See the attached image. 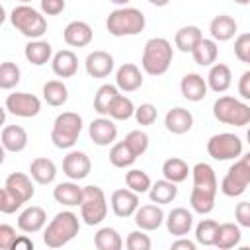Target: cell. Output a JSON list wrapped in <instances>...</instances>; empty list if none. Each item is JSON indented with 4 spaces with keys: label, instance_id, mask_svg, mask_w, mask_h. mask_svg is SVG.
Here are the masks:
<instances>
[{
    "label": "cell",
    "instance_id": "52",
    "mask_svg": "<svg viewBox=\"0 0 250 250\" xmlns=\"http://www.w3.org/2000/svg\"><path fill=\"white\" fill-rule=\"evenodd\" d=\"M238 94L244 100H250V70L242 72V76L238 78Z\"/></svg>",
    "mask_w": 250,
    "mask_h": 250
},
{
    "label": "cell",
    "instance_id": "35",
    "mask_svg": "<svg viewBox=\"0 0 250 250\" xmlns=\"http://www.w3.org/2000/svg\"><path fill=\"white\" fill-rule=\"evenodd\" d=\"M189 172H191V168L188 166V162L182 160V158H178V156H172V158L164 160V164H162L164 178L170 180V182H174V184L186 182L188 176H189Z\"/></svg>",
    "mask_w": 250,
    "mask_h": 250
},
{
    "label": "cell",
    "instance_id": "1",
    "mask_svg": "<svg viewBox=\"0 0 250 250\" xmlns=\"http://www.w3.org/2000/svg\"><path fill=\"white\" fill-rule=\"evenodd\" d=\"M191 176H193V189L189 195V205L195 213L209 215L215 207V197L219 189L215 170L207 162H197L191 168Z\"/></svg>",
    "mask_w": 250,
    "mask_h": 250
},
{
    "label": "cell",
    "instance_id": "49",
    "mask_svg": "<svg viewBox=\"0 0 250 250\" xmlns=\"http://www.w3.org/2000/svg\"><path fill=\"white\" fill-rule=\"evenodd\" d=\"M16 229L10 225H0V248L2 250H12L14 242H16Z\"/></svg>",
    "mask_w": 250,
    "mask_h": 250
},
{
    "label": "cell",
    "instance_id": "53",
    "mask_svg": "<svg viewBox=\"0 0 250 250\" xmlns=\"http://www.w3.org/2000/svg\"><path fill=\"white\" fill-rule=\"evenodd\" d=\"M178 248H184V250H195V242L189 240V238L178 236V240L172 242V250H178Z\"/></svg>",
    "mask_w": 250,
    "mask_h": 250
},
{
    "label": "cell",
    "instance_id": "24",
    "mask_svg": "<svg viewBox=\"0 0 250 250\" xmlns=\"http://www.w3.org/2000/svg\"><path fill=\"white\" fill-rule=\"evenodd\" d=\"M31 180L33 178L27 176V174H23V172H12V174H8L4 186L10 191H14L23 203H27L35 195V188H33V182Z\"/></svg>",
    "mask_w": 250,
    "mask_h": 250
},
{
    "label": "cell",
    "instance_id": "46",
    "mask_svg": "<svg viewBox=\"0 0 250 250\" xmlns=\"http://www.w3.org/2000/svg\"><path fill=\"white\" fill-rule=\"evenodd\" d=\"M146 230L139 229V230H133L127 234V240H125V246L129 250H150L152 242L148 238V234H145Z\"/></svg>",
    "mask_w": 250,
    "mask_h": 250
},
{
    "label": "cell",
    "instance_id": "2",
    "mask_svg": "<svg viewBox=\"0 0 250 250\" xmlns=\"http://www.w3.org/2000/svg\"><path fill=\"white\" fill-rule=\"evenodd\" d=\"M172 59H174L172 43L164 37H150L145 43L141 66L150 76H162L170 68Z\"/></svg>",
    "mask_w": 250,
    "mask_h": 250
},
{
    "label": "cell",
    "instance_id": "21",
    "mask_svg": "<svg viewBox=\"0 0 250 250\" xmlns=\"http://www.w3.org/2000/svg\"><path fill=\"white\" fill-rule=\"evenodd\" d=\"M115 84L121 92H135L143 86V74L141 68L133 62H125L115 72Z\"/></svg>",
    "mask_w": 250,
    "mask_h": 250
},
{
    "label": "cell",
    "instance_id": "41",
    "mask_svg": "<svg viewBox=\"0 0 250 250\" xmlns=\"http://www.w3.org/2000/svg\"><path fill=\"white\" fill-rule=\"evenodd\" d=\"M217 230H219V223L213 219H201L195 227V242L203 244V246H215V238H217Z\"/></svg>",
    "mask_w": 250,
    "mask_h": 250
},
{
    "label": "cell",
    "instance_id": "5",
    "mask_svg": "<svg viewBox=\"0 0 250 250\" xmlns=\"http://www.w3.org/2000/svg\"><path fill=\"white\" fill-rule=\"evenodd\" d=\"M12 25L29 39H39L47 31V20L29 4H20L10 12Z\"/></svg>",
    "mask_w": 250,
    "mask_h": 250
},
{
    "label": "cell",
    "instance_id": "37",
    "mask_svg": "<svg viewBox=\"0 0 250 250\" xmlns=\"http://www.w3.org/2000/svg\"><path fill=\"white\" fill-rule=\"evenodd\" d=\"M94 246L98 250H121L123 248V238H121V234L115 229L102 227L94 234Z\"/></svg>",
    "mask_w": 250,
    "mask_h": 250
},
{
    "label": "cell",
    "instance_id": "39",
    "mask_svg": "<svg viewBox=\"0 0 250 250\" xmlns=\"http://www.w3.org/2000/svg\"><path fill=\"white\" fill-rule=\"evenodd\" d=\"M117 94H119L117 84H104V86H100L96 96H94V109L100 115H107L109 105H111V102L115 100Z\"/></svg>",
    "mask_w": 250,
    "mask_h": 250
},
{
    "label": "cell",
    "instance_id": "28",
    "mask_svg": "<svg viewBox=\"0 0 250 250\" xmlns=\"http://www.w3.org/2000/svg\"><path fill=\"white\" fill-rule=\"evenodd\" d=\"M82 195H84V188H80L78 184H74V180H72V182H61V184H57V188L53 189L55 201L61 203V205H66V207L80 205Z\"/></svg>",
    "mask_w": 250,
    "mask_h": 250
},
{
    "label": "cell",
    "instance_id": "8",
    "mask_svg": "<svg viewBox=\"0 0 250 250\" xmlns=\"http://www.w3.org/2000/svg\"><path fill=\"white\" fill-rule=\"evenodd\" d=\"M248 186H250V152H246L244 156L240 154L234 160V164L229 168V172L221 182V191L227 197H238L246 191Z\"/></svg>",
    "mask_w": 250,
    "mask_h": 250
},
{
    "label": "cell",
    "instance_id": "15",
    "mask_svg": "<svg viewBox=\"0 0 250 250\" xmlns=\"http://www.w3.org/2000/svg\"><path fill=\"white\" fill-rule=\"evenodd\" d=\"M135 225L143 230H156L166 219H164V211L158 203H146V205H139V209L135 211Z\"/></svg>",
    "mask_w": 250,
    "mask_h": 250
},
{
    "label": "cell",
    "instance_id": "12",
    "mask_svg": "<svg viewBox=\"0 0 250 250\" xmlns=\"http://www.w3.org/2000/svg\"><path fill=\"white\" fill-rule=\"evenodd\" d=\"M92 170V162L90 156L82 150H70L64 158H62V172L68 180L80 182L84 180Z\"/></svg>",
    "mask_w": 250,
    "mask_h": 250
},
{
    "label": "cell",
    "instance_id": "14",
    "mask_svg": "<svg viewBox=\"0 0 250 250\" xmlns=\"http://www.w3.org/2000/svg\"><path fill=\"white\" fill-rule=\"evenodd\" d=\"M109 203L117 217H133L135 211L139 209V193L129 188H121L111 193Z\"/></svg>",
    "mask_w": 250,
    "mask_h": 250
},
{
    "label": "cell",
    "instance_id": "18",
    "mask_svg": "<svg viewBox=\"0 0 250 250\" xmlns=\"http://www.w3.org/2000/svg\"><path fill=\"white\" fill-rule=\"evenodd\" d=\"M207 80L197 72H188L180 82V92L188 102H201L207 96Z\"/></svg>",
    "mask_w": 250,
    "mask_h": 250
},
{
    "label": "cell",
    "instance_id": "6",
    "mask_svg": "<svg viewBox=\"0 0 250 250\" xmlns=\"http://www.w3.org/2000/svg\"><path fill=\"white\" fill-rule=\"evenodd\" d=\"M82 133V117L74 111H62L55 117L51 129V141L57 148H70Z\"/></svg>",
    "mask_w": 250,
    "mask_h": 250
},
{
    "label": "cell",
    "instance_id": "43",
    "mask_svg": "<svg viewBox=\"0 0 250 250\" xmlns=\"http://www.w3.org/2000/svg\"><path fill=\"white\" fill-rule=\"evenodd\" d=\"M125 184H127L129 189H133L137 193H146L150 189V186H152L150 176L146 172L139 170V168H133V170H129L125 174Z\"/></svg>",
    "mask_w": 250,
    "mask_h": 250
},
{
    "label": "cell",
    "instance_id": "38",
    "mask_svg": "<svg viewBox=\"0 0 250 250\" xmlns=\"http://www.w3.org/2000/svg\"><path fill=\"white\" fill-rule=\"evenodd\" d=\"M137 158H139V156L129 148V145H127L125 141L115 143V145L111 146V150H109V162H111V166H115V168H129Z\"/></svg>",
    "mask_w": 250,
    "mask_h": 250
},
{
    "label": "cell",
    "instance_id": "55",
    "mask_svg": "<svg viewBox=\"0 0 250 250\" xmlns=\"http://www.w3.org/2000/svg\"><path fill=\"white\" fill-rule=\"evenodd\" d=\"M152 6H156V8H162V6H166L170 0H148Z\"/></svg>",
    "mask_w": 250,
    "mask_h": 250
},
{
    "label": "cell",
    "instance_id": "29",
    "mask_svg": "<svg viewBox=\"0 0 250 250\" xmlns=\"http://www.w3.org/2000/svg\"><path fill=\"white\" fill-rule=\"evenodd\" d=\"M23 55L25 59L35 64V66H43L47 64L51 59H53V47L49 41H43V39H31L25 49H23Z\"/></svg>",
    "mask_w": 250,
    "mask_h": 250
},
{
    "label": "cell",
    "instance_id": "17",
    "mask_svg": "<svg viewBox=\"0 0 250 250\" xmlns=\"http://www.w3.org/2000/svg\"><path fill=\"white\" fill-rule=\"evenodd\" d=\"M92 37H94L92 27L80 20L70 21L62 31V39L68 47H86L92 43Z\"/></svg>",
    "mask_w": 250,
    "mask_h": 250
},
{
    "label": "cell",
    "instance_id": "31",
    "mask_svg": "<svg viewBox=\"0 0 250 250\" xmlns=\"http://www.w3.org/2000/svg\"><path fill=\"white\" fill-rule=\"evenodd\" d=\"M240 225L236 223H221L219 230H217V238H215V246L219 250H229L240 244Z\"/></svg>",
    "mask_w": 250,
    "mask_h": 250
},
{
    "label": "cell",
    "instance_id": "58",
    "mask_svg": "<svg viewBox=\"0 0 250 250\" xmlns=\"http://www.w3.org/2000/svg\"><path fill=\"white\" fill-rule=\"evenodd\" d=\"M246 139H248V145H250V129L246 131Z\"/></svg>",
    "mask_w": 250,
    "mask_h": 250
},
{
    "label": "cell",
    "instance_id": "4",
    "mask_svg": "<svg viewBox=\"0 0 250 250\" xmlns=\"http://www.w3.org/2000/svg\"><path fill=\"white\" fill-rule=\"evenodd\" d=\"M145 25H146L145 14L137 8H127V6L113 10L105 20V27L113 37L137 35L145 29Z\"/></svg>",
    "mask_w": 250,
    "mask_h": 250
},
{
    "label": "cell",
    "instance_id": "32",
    "mask_svg": "<svg viewBox=\"0 0 250 250\" xmlns=\"http://www.w3.org/2000/svg\"><path fill=\"white\" fill-rule=\"evenodd\" d=\"M203 39V33L197 25H184L176 31L174 35V45L182 51V53H191L193 47Z\"/></svg>",
    "mask_w": 250,
    "mask_h": 250
},
{
    "label": "cell",
    "instance_id": "34",
    "mask_svg": "<svg viewBox=\"0 0 250 250\" xmlns=\"http://www.w3.org/2000/svg\"><path fill=\"white\" fill-rule=\"evenodd\" d=\"M176 195H178V188H176V184L170 182V180H166V178L154 182V184L150 186V189H148V197H150V201H152V203H158V205L172 203V201L176 199Z\"/></svg>",
    "mask_w": 250,
    "mask_h": 250
},
{
    "label": "cell",
    "instance_id": "13",
    "mask_svg": "<svg viewBox=\"0 0 250 250\" xmlns=\"http://www.w3.org/2000/svg\"><path fill=\"white\" fill-rule=\"evenodd\" d=\"M88 135L98 146H107L117 139V125L111 117H98L88 125Z\"/></svg>",
    "mask_w": 250,
    "mask_h": 250
},
{
    "label": "cell",
    "instance_id": "59",
    "mask_svg": "<svg viewBox=\"0 0 250 250\" xmlns=\"http://www.w3.org/2000/svg\"><path fill=\"white\" fill-rule=\"evenodd\" d=\"M18 2H21V4H29L31 0H18Z\"/></svg>",
    "mask_w": 250,
    "mask_h": 250
},
{
    "label": "cell",
    "instance_id": "50",
    "mask_svg": "<svg viewBox=\"0 0 250 250\" xmlns=\"http://www.w3.org/2000/svg\"><path fill=\"white\" fill-rule=\"evenodd\" d=\"M234 219L240 227L250 229V201H240L234 207Z\"/></svg>",
    "mask_w": 250,
    "mask_h": 250
},
{
    "label": "cell",
    "instance_id": "47",
    "mask_svg": "<svg viewBox=\"0 0 250 250\" xmlns=\"http://www.w3.org/2000/svg\"><path fill=\"white\" fill-rule=\"evenodd\" d=\"M156 117H158V109L152 104H141L135 109V119L139 125H152L156 121Z\"/></svg>",
    "mask_w": 250,
    "mask_h": 250
},
{
    "label": "cell",
    "instance_id": "23",
    "mask_svg": "<svg viewBox=\"0 0 250 250\" xmlns=\"http://www.w3.org/2000/svg\"><path fill=\"white\" fill-rule=\"evenodd\" d=\"M51 66L59 78H72L78 70V57L70 49L57 51L51 59Z\"/></svg>",
    "mask_w": 250,
    "mask_h": 250
},
{
    "label": "cell",
    "instance_id": "33",
    "mask_svg": "<svg viewBox=\"0 0 250 250\" xmlns=\"http://www.w3.org/2000/svg\"><path fill=\"white\" fill-rule=\"evenodd\" d=\"M217 55H219L217 41L215 39H205V37L191 51V57H193L195 64H199V66H213V62L217 61Z\"/></svg>",
    "mask_w": 250,
    "mask_h": 250
},
{
    "label": "cell",
    "instance_id": "56",
    "mask_svg": "<svg viewBox=\"0 0 250 250\" xmlns=\"http://www.w3.org/2000/svg\"><path fill=\"white\" fill-rule=\"evenodd\" d=\"M111 4H115V6H125V4H129L131 0H109Z\"/></svg>",
    "mask_w": 250,
    "mask_h": 250
},
{
    "label": "cell",
    "instance_id": "42",
    "mask_svg": "<svg viewBox=\"0 0 250 250\" xmlns=\"http://www.w3.org/2000/svg\"><path fill=\"white\" fill-rule=\"evenodd\" d=\"M20 78H21V70L16 62L12 61H6L0 64V88L2 90H12L20 84Z\"/></svg>",
    "mask_w": 250,
    "mask_h": 250
},
{
    "label": "cell",
    "instance_id": "27",
    "mask_svg": "<svg viewBox=\"0 0 250 250\" xmlns=\"http://www.w3.org/2000/svg\"><path fill=\"white\" fill-rule=\"evenodd\" d=\"M236 20L229 14H221V16H215L209 23V33H211V39L215 41H229L236 35Z\"/></svg>",
    "mask_w": 250,
    "mask_h": 250
},
{
    "label": "cell",
    "instance_id": "36",
    "mask_svg": "<svg viewBox=\"0 0 250 250\" xmlns=\"http://www.w3.org/2000/svg\"><path fill=\"white\" fill-rule=\"evenodd\" d=\"M43 100L53 105V107H61L66 104L68 100V88L62 80H49L43 86Z\"/></svg>",
    "mask_w": 250,
    "mask_h": 250
},
{
    "label": "cell",
    "instance_id": "7",
    "mask_svg": "<svg viewBox=\"0 0 250 250\" xmlns=\"http://www.w3.org/2000/svg\"><path fill=\"white\" fill-rule=\"evenodd\" d=\"M213 115L219 123L244 127L250 123V105L232 96H221L213 104Z\"/></svg>",
    "mask_w": 250,
    "mask_h": 250
},
{
    "label": "cell",
    "instance_id": "16",
    "mask_svg": "<svg viewBox=\"0 0 250 250\" xmlns=\"http://www.w3.org/2000/svg\"><path fill=\"white\" fill-rule=\"evenodd\" d=\"M86 72L92 78H107L115 66L113 57L107 51H92L84 61Z\"/></svg>",
    "mask_w": 250,
    "mask_h": 250
},
{
    "label": "cell",
    "instance_id": "3",
    "mask_svg": "<svg viewBox=\"0 0 250 250\" xmlns=\"http://www.w3.org/2000/svg\"><path fill=\"white\" fill-rule=\"evenodd\" d=\"M78 230H80L78 215H74L72 211H61L47 225L43 232V242L49 248H61L68 244L78 234Z\"/></svg>",
    "mask_w": 250,
    "mask_h": 250
},
{
    "label": "cell",
    "instance_id": "20",
    "mask_svg": "<svg viewBox=\"0 0 250 250\" xmlns=\"http://www.w3.org/2000/svg\"><path fill=\"white\" fill-rule=\"evenodd\" d=\"M193 227V215L186 207H174L166 215V229L174 236H186L189 234Z\"/></svg>",
    "mask_w": 250,
    "mask_h": 250
},
{
    "label": "cell",
    "instance_id": "30",
    "mask_svg": "<svg viewBox=\"0 0 250 250\" xmlns=\"http://www.w3.org/2000/svg\"><path fill=\"white\" fill-rule=\"evenodd\" d=\"M230 84H232V72H230V68L227 64H223V62L213 64L211 70H209V74H207V86L215 94H223V92H227L230 88Z\"/></svg>",
    "mask_w": 250,
    "mask_h": 250
},
{
    "label": "cell",
    "instance_id": "51",
    "mask_svg": "<svg viewBox=\"0 0 250 250\" xmlns=\"http://www.w3.org/2000/svg\"><path fill=\"white\" fill-rule=\"evenodd\" d=\"M64 0H41V12L45 16H59L64 10Z\"/></svg>",
    "mask_w": 250,
    "mask_h": 250
},
{
    "label": "cell",
    "instance_id": "25",
    "mask_svg": "<svg viewBox=\"0 0 250 250\" xmlns=\"http://www.w3.org/2000/svg\"><path fill=\"white\" fill-rule=\"evenodd\" d=\"M0 141L4 150L8 152H21L27 146V131L20 125H4L0 133Z\"/></svg>",
    "mask_w": 250,
    "mask_h": 250
},
{
    "label": "cell",
    "instance_id": "22",
    "mask_svg": "<svg viewBox=\"0 0 250 250\" xmlns=\"http://www.w3.org/2000/svg\"><path fill=\"white\" fill-rule=\"evenodd\" d=\"M164 125L172 135H184L193 127V115L186 107H172L164 117Z\"/></svg>",
    "mask_w": 250,
    "mask_h": 250
},
{
    "label": "cell",
    "instance_id": "26",
    "mask_svg": "<svg viewBox=\"0 0 250 250\" xmlns=\"http://www.w3.org/2000/svg\"><path fill=\"white\" fill-rule=\"evenodd\" d=\"M29 176L33 178V182H37L41 186H49L57 178V166H55V162L51 158L37 156L29 164Z\"/></svg>",
    "mask_w": 250,
    "mask_h": 250
},
{
    "label": "cell",
    "instance_id": "44",
    "mask_svg": "<svg viewBox=\"0 0 250 250\" xmlns=\"http://www.w3.org/2000/svg\"><path fill=\"white\" fill-rule=\"evenodd\" d=\"M123 141L129 145V148H131L137 156H143V154L146 152V148H148V135H146L145 131H141V129L129 131Z\"/></svg>",
    "mask_w": 250,
    "mask_h": 250
},
{
    "label": "cell",
    "instance_id": "10",
    "mask_svg": "<svg viewBox=\"0 0 250 250\" xmlns=\"http://www.w3.org/2000/svg\"><path fill=\"white\" fill-rule=\"evenodd\" d=\"M207 152L213 160H236L242 154V141L234 133H217L207 141Z\"/></svg>",
    "mask_w": 250,
    "mask_h": 250
},
{
    "label": "cell",
    "instance_id": "48",
    "mask_svg": "<svg viewBox=\"0 0 250 250\" xmlns=\"http://www.w3.org/2000/svg\"><path fill=\"white\" fill-rule=\"evenodd\" d=\"M234 55L240 62L250 64V33H240L234 41Z\"/></svg>",
    "mask_w": 250,
    "mask_h": 250
},
{
    "label": "cell",
    "instance_id": "9",
    "mask_svg": "<svg viewBox=\"0 0 250 250\" xmlns=\"http://www.w3.org/2000/svg\"><path fill=\"white\" fill-rule=\"evenodd\" d=\"M78 207H80V219H84L86 225L90 227L100 225L107 215V199L104 189L98 186H86Z\"/></svg>",
    "mask_w": 250,
    "mask_h": 250
},
{
    "label": "cell",
    "instance_id": "54",
    "mask_svg": "<svg viewBox=\"0 0 250 250\" xmlns=\"http://www.w3.org/2000/svg\"><path fill=\"white\" fill-rule=\"evenodd\" d=\"M20 248H23V250H33V242H31V238H27L25 234L18 236L16 242H14V246H12V250H20Z\"/></svg>",
    "mask_w": 250,
    "mask_h": 250
},
{
    "label": "cell",
    "instance_id": "40",
    "mask_svg": "<svg viewBox=\"0 0 250 250\" xmlns=\"http://www.w3.org/2000/svg\"><path fill=\"white\" fill-rule=\"evenodd\" d=\"M135 109H137V107L133 105V102H131L127 96L117 94V96H115V100H113V102H111V105H109L107 117L117 119V121H123V119L133 117V115H135Z\"/></svg>",
    "mask_w": 250,
    "mask_h": 250
},
{
    "label": "cell",
    "instance_id": "45",
    "mask_svg": "<svg viewBox=\"0 0 250 250\" xmlns=\"http://www.w3.org/2000/svg\"><path fill=\"white\" fill-rule=\"evenodd\" d=\"M21 205H23V201H21L14 191H10V189L4 186L2 191H0V211L6 213V215H10V213H16Z\"/></svg>",
    "mask_w": 250,
    "mask_h": 250
},
{
    "label": "cell",
    "instance_id": "57",
    "mask_svg": "<svg viewBox=\"0 0 250 250\" xmlns=\"http://www.w3.org/2000/svg\"><path fill=\"white\" fill-rule=\"evenodd\" d=\"M236 4H240V6H246V4H250V0H234Z\"/></svg>",
    "mask_w": 250,
    "mask_h": 250
},
{
    "label": "cell",
    "instance_id": "19",
    "mask_svg": "<svg viewBox=\"0 0 250 250\" xmlns=\"http://www.w3.org/2000/svg\"><path fill=\"white\" fill-rule=\"evenodd\" d=\"M45 223H47V213L39 205H31V207L23 209L18 217V229L21 232H27V234L39 232L45 227Z\"/></svg>",
    "mask_w": 250,
    "mask_h": 250
},
{
    "label": "cell",
    "instance_id": "11",
    "mask_svg": "<svg viewBox=\"0 0 250 250\" xmlns=\"http://www.w3.org/2000/svg\"><path fill=\"white\" fill-rule=\"evenodd\" d=\"M6 111L16 117H35L41 111V100L27 92H12L6 96Z\"/></svg>",
    "mask_w": 250,
    "mask_h": 250
}]
</instances>
